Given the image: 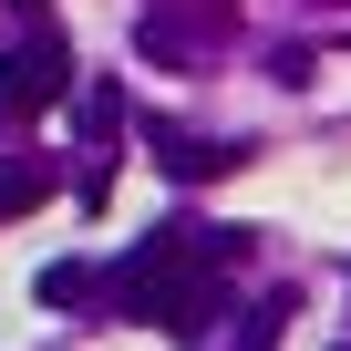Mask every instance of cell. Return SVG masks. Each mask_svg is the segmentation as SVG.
<instances>
[{
  "instance_id": "obj_2",
  "label": "cell",
  "mask_w": 351,
  "mask_h": 351,
  "mask_svg": "<svg viewBox=\"0 0 351 351\" xmlns=\"http://www.w3.org/2000/svg\"><path fill=\"white\" fill-rule=\"evenodd\" d=\"M73 93V42L42 21L32 42H11V52H0V114H52Z\"/></svg>"
},
{
  "instance_id": "obj_1",
  "label": "cell",
  "mask_w": 351,
  "mask_h": 351,
  "mask_svg": "<svg viewBox=\"0 0 351 351\" xmlns=\"http://www.w3.org/2000/svg\"><path fill=\"white\" fill-rule=\"evenodd\" d=\"M238 228H155L145 248H124L114 258V310L124 320H155V330H176V341H197L207 320H217V289H228V269H238Z\"/></svg>"
},
{
  "instance_id": "obj_3",
  "label": "cell",
  "mask_w": 351,
  "mask_h": 351,
  "mask_svg": "<svg viewBox=\"0 0 351 351\" xmlns=\"http://www.w3.org/2000/svg\"><path fill=\"white\" fill-rule=\"evenodd\" d=\"M155 155H165L176 176H217V165H228L238 145H207V134H176V124H155Z\"/></svg>"
},
{
  "instance_id": "obj_5",
  "label": "cell",
  "mask_w": 351,
  "mask_h": 351,
  "mask_svg": "<svg viewBox=\"0 0 351 351\" xmlns=\"http://www.w3.org/2000/svg\"><path fill=\"white\" fill-rule=\"evenodd\" d=\"M83 289H93V269H83V258H52V269H42V300H52V310H73Z\"/></svg>"
},
{
  "instance_id": "obj_4",
  "label": "cell",
  "mask_w": 351,
  "mask_h": 351,
  "mask_svg": "<svg viewBox=\"0 0 351 351\" xmlns=\"http://www.w3.org/2000/svg\"><path fill=\"white\" fill-rule=\"evenodd\" d=\"M52 186H62V176H52L42 155H21V165H0V217H21V207H42Z\"/></svg>"
},
{
  "instance_id": "obj_6",
  "label": "cell",
  "mask_w": 351,
  "mask_h": 351,
  "mask_svg": "<svg viewBox=\"0 0 351 351\" xmlns=\"http://www.w3.org/2000/svg\"><path fill=\"white\" fill-rule=\"evenodd\" d=\"M279 310H289V300H269V320H248V351H269V341H279Z\"/></svg>"
}]
</instances>
